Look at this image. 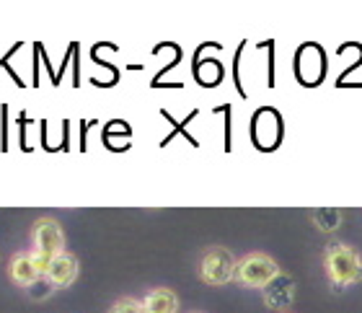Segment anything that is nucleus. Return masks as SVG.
<instances>
[{"mask_svg":"<svg viewBox=\"0 0 362 313\" xmlns=\"http://www.w3.org/2000/svg\"><path fill=\"white\" fill-rule=\"evenodd\" d=\"M324 269L334 288H349L362 283V256L347 244H332L326 249Z\"/></svg>","mask_w":362,"mask_h":313,"instance_id":"obj_1","label":"nucleus"},{"mask_svg":"<svg viewBox=\"0 0 362 313\" xmlns=\"http://www.w3.org/2000/svg\"><path fill=\"white\" fill-rule=\"evenodd\" d=\"M279 275H282L279 264L264 252L246 254L243 259H238V267H235V283L241 288H251V290H264Z\"/></svg>","mask_w":362,"mask_h":313,"instance_id":"obj_2","label":"nucleus"},{"mask_svg":"<svg viewBox=\"0 0 362 313\" xmlns=\"http://www.w3.org/2000/svg\"><path fill=\"white\" fill-rule=\"evenodd\" d=\"M235 267H238V259L233 256L230 249H226V246H210L202 254L197 272H199V280L204 285L223 288L228 283H235Z\"/></svg>","mask_w":362,"mask_h":313,"instance_id":"obj_3","label":"nucleus"},{"mask_svg":"<svg viewBox=\"0 0 362 313\" xmlns=\"http://www.w3.org/2000/svg\"><path fill=\"white\" fill-rule=\"evenodd\" d=\"M31 252H39L45 256H60L65 254V230L54 218H39L34 225H31Z\"/></svg>","mask_w":362,"mask_h":313,"instance_id":"obj_4","label":"nucleus"},{"mask_svg":"<svg viewBox=\"0 0 362 313\" xmlns=\"http://www.w3.org/2000/svg\"><path fill=\"white\" fill-rule=\"evenodd\" d=\"M78 269H81V264H78L76 254L65 252V254H60V256H54L52 259V264H49V269H47L45 280L52 285V288H57V290H60V288H70V285L78 280Z\"/></svg>","mask_w":362,"mask_h":313,"instance_id":"obj_5","label":"nucleus"},{"mask_svg":"<svg viewBox=\"0 0 362 313\" xmlns=\"http://www.w3.org/2000/svg\"><path fill=\"white\" fill-rule=\"evenodd\" d=\"M8 277H11V283L18 285V288H31L34 283L45 280L42 272L37 269V261H34L31 252L13 254V259H11V264H8Z\"/></svg>","mask_w":362,"mask_h":313,"instance_id":"obj_6","label":"nucleus"},{"mask_svg":"<svg viewBox=\"0 0 362 313\" xmlns=\"http://www.w3.org/2000/svg\"><path fill=\"white\" fill-rule=\"evenodd\" d=\"M295 300V283L287 275H279L277 280H272L264 288V303L269 308H279V313L290 308Z\"/></svg>","mask_w":362,"mask_h":313,"instance_id":"obj_7","label":"nucleus"},{"mask_svg":"<svg viewBox=\"0 0 362 313\" xmlns=\"http://www.w3.org/2000/svg\"><path fill=\"white\" fill-rule=\"evenodd\" d=\"M145 313H179V295L171 288H153L143 298Z\"/></svg>","mask_w":362,"mask_h":313,"instance_id":"obj_8","label":"nucleus"},{"mask_svg":"<svg viewBox=\"0 0 362 313\" xmlns=\"http://www.w3.org/2000/svg\"><path fill=\"white\" fill-rule=\"evenodd\" d=\"M310 218L316 220L318 230L332 233V230H337L341 225V220H344V213H341V210H313V213H310Z\"/></svg>","mask_w":362,"mask_h":313,"instance_id":"obj_9","label":"nucleus"},{"mask_svg":"<svg viewBox=\"0 0 362 313\" xmlns=\"http://www.w3.org/2000/svg\"><path fill=\"white\" fill-rule=\"evenodd\" d=\"M109 313H145V308H143V300L119 298V300H114V303H112Z\"/></svg>","mask_w":362,"mask_h":313,"instance_id":"obj_10","label":"nucleus"},{"mask_svg":"<svg viewBox=\"0 0 362 313\" xmlns=\"http://www.w3.org/2000/svg\"><path fill=\"white\" fill-rule=\"evenodd\" d=\"M282 313H290V311H282Z\"/></svg>","mask_w":362,"mask_h":313,"instance_id":"obj_11","label":"nucleus"},{"mask_svg":"<svg viewBox=\"0 0 362 313\" xmlns=\"http://www.w3.org/2000/svg\"><path fill=\"white\" fill-rule=\"evenodd\" d=\"M194 313H202V311H194Z\"/></svg>","mask_w":362,"mask_h":313,"instance_id":"obj_12","label":"nucleus"}]
</instances>
